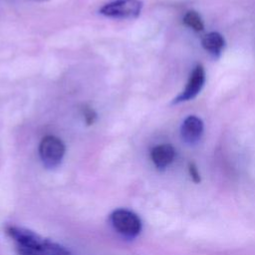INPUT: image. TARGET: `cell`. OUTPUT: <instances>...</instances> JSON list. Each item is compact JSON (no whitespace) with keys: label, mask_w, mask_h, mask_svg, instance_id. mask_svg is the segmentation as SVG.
<instances>
[{"label":"cell","mask_w":255,"mask_h":255,"mask_svg":"<svg viewBox=\"0 0 255 255\" xmlns=\"http://www.w3.org/2000/svg\"><path fill=\"white\" fill-rule=\"evenodd\" d=\"M142 6L140 0H114L105 4L99 12L110 18L134 19L139 16Z\"/></svg>","instance_id":"4"},{"label":"cell","mask_w":255,"mask_h":255,"mask_svg":"<svg viewBox=\"0 0 255 255\" xmlns=\"http://www.w3.org/2000/svg\"><path fill=\"white\" fill-rule=\"evenodd\" d=\"M110 221L114 229L128 239L135 238L141 230L140 218L128 209H116L110 215Z\"/></svg>","instance_id":"2"},{"label":"cell","mask_w":255,"mask_h":255,"mask_svg":"<svg viewBox=\"0 0 255 255\" xmlns=\"http://www.w3.org/2000/svg\"><path fill=\"white\" fill-rule=\"evenodd\" d=\"M83 116H84V120H85V123L88 125V126H92L95 124V122L97 121V113L95 112L94 109H92L91 107H88V106H85L83 108Z\"/></svg>","instance_id":"10"},{"label":"cell","mask_w":255,"mask_h":255,"mask_svg":"<svg viewBox=\"0 0 255 255\" xmlns=\"http://www.w3.org/2000/svg\"><path fill=\"white\" fill-rule=\"evenodd\" d=\"M183 23L196 32H200L204 29V24L200 15L194 10H189L185 13L183 17Z\"/></svg>","instance_id":"9"},{"label":"cell","mask_w":255,"mask_h":255,"mask_svg":"<svg viewBox=\"0 0 255 255\" xmlns=\"http://www.w3.org/2000/svg\"><path fill=\"white\" fill-rule=\"evenodd\" d=\"M188 171H189V174L192 178V180L194 182H199L200 181V174H199V171L197 169V167L195 166L194 163H189L188 165Z\"/></svg>","instance_id":"11"},{"label":"cell","mask_w":255,"mask_h":255,"mask_svg":"<svg viewBox=\"0 0 255 255\" xmlns=\"http://www.w3.org/2000/svg\"><path fill=\"white\" fill-rule=\"evenodd\" d=\"M40 1H46V0H40Z\"/></svg>","instance_id":"12"},{"label":"cell","mask_w":255,"mask_h":255,"mask_svg":"<svg viewBox=\"0 0 255 255\" xmlns=\"http://www.w3.org/2000/svg\"><path fill=\"white\" fill-rule=\"evenodd\" d=\"M175 149L171 144L163 143L154 146L150 151V158L156 168L165 169L174 159Z\"/></svg>","instance_id":"7"},{"label":"cell","mask_w":255,"mask_h":255,"mask_svg":"<svg viewBox=\"0 0 255 255\" xmlns=\"http://www.w3.org/2000/svg\"><path fill=\"white\" fill-rule=\"evenodd\" d=\"M66 147L61 138L55 135L44 136L39 144V155L47 168L57 167L65 154Z\"/></svg>","instance_id":"3"},{"label":"cell","mask_w":255,"mask_h":255,"mask_svg":"<svg viewBox=\"0 0 255 255\" xmlns=\"http://www.w3.org/2000/svg\"><path fill=\"white\" fill-rule=\"evenodd\" d=\"M6 233L13 240L18 255H71L65 247L30 229L10 225Z\"/></svg>","instance_id":"1"},{"label":"cell","mask_w":255,"mask_h":255,"mask_svg":"<svg viewBox=\"0 0 255 255\" xmlns=\"http://www.w3.org/2000/svg\"><path fill=\"white\" fill-rule=\"evenodd\" d=\"M203 128L204 127L201 119L195 116L187 117L180 128L182 140L187 144H195L201 138Z\"/></svg>","instance_id":"6"},{"label":"cell","mask_w":255,"mask_h":255,"mask_svg":"<svg viewBox=\"0 0 255 255\" xmlns=\"http://www.w3.org/2000/svg\"><path fill=\"white\" fill-rule=\"evenodd\" d=\"M205 83V71L201 65H197L190 74L184 90L173 99L172 104H179L193 100L202 90Z\"/></svg>","instance_id":"5"},{"label":"cell","mask_w":255,"mask_h":255,"mask_svg":"<svg viewBox=\"0 0 255 255\" xmlns=\"http://www.w3.org/2000/svg\"><path fill=\"white\" fill-rule=\"evenodd\" d=\"M201 45L214 58H218L220 57L221 52L225 47V40L220 33L210 32L202 38Z\"/></svg>","instance_id":"8"}]
</instances>
